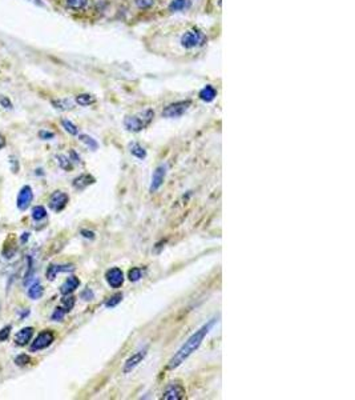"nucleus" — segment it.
I'll return each mask as SVG.
<instances>
[{"label":"nucleus","mask_w":355,"mask_h":400,"mask_svg":"<svg viewBox=\"0 0 355 400\" xmlns=\"http://www.w3.org/2000/svg\"><path fill=\"white\" fill-rule=\"evenodd\" d=\"M216 322L217 319L214 317V319H211L210 322H208L206 324H204L198 331H196V332L193 333L191 338L188 339L185 343L182 344V347L175 353V356L170 359L169 364H168V368L175 369L177 368V367H180L181 364L184 363L186 359L191 356L192 353L196 352L197 349L200 348V346L202 344V342H204V339H205L206 335L209 333V331H210L211 328L214 327Z\"/></svg>","instance_id":"1"},{"label":"nucleus","mask_w":355,"mask_h":400,"mask_svg":"<svg viewBox=\"0 0 355 400\" xmlns=\"http://www.w3.org/2000/svg\"><path fill=\"white\" fill-rule=\"evenodd\" d=\"M155 118V112L153 109H145L143 112H139V114L132 115V116H127L125 120H124V125L125 128L128 131H132V132H140L143 131L144 128H146L148 125L152 123V120Z\"/></svg>","instance_id":"2"},{"label":"nucleus","mask_w":355,"mask_h":400,"mask_svg":"<svg viewBox=\"0 0 355 400\" xmlns=\"http://www.w3.org/2000/svg\"><path fill=\"white\" fill-rule=\"evenodd\" d=\"M206 43V36L198 30H191L185 32L181 37V46L185 48H196L204 46Z\"/></svg>","instance_id":"3"},{"label":"nucleus","mask_w":355,"mask_h":400,"mask_svg":"<svg viewBox=\"0 0 355 400\" xmlns=\"http://www.w3.org/2000/svg\"><path fill=\"white\" fill-rule=\"evenodd\" d=\"M191 104V100H181V102H176V103L173 104H169V105L162 111V116L169 118V119L180 118V116H182V115L185 114L186 111L189 109Z\"/></svg>","instance_id":"4"},{"label":"nucleus","mask_w":355,"mask_h":400,"mask_svg":"<svg viewBox=\"0 0 355 400\" xmlns=\"http://www.w3.org/2000/svg\"><path fill=\"white\" fill-rule=\"evenodd\" d=\"M55 340V335L52 331H43L36 336V339L32 342L31 346V352H36V351H40V349H46L48 348Z\"/></svg>","instance_id":"5"},{"label":"nucleus","mask_w":355,"mask_h":400,"mask_svg":"<svg viewBox=\"0 0 355 400\" xmlns=\"http://www.w3.org/2000/svg\"><path fill=\"white\" fill-rule=\"evenodd\" d=\"M185 388L180 383H169L166 388L162 392V399L164 400H182L185 398Z\"/></svg>","instance_id":"6"},{"label":"nucleus","mask_w":355,"mask_h":400,"mask_svg":"<svg viewBox=\"0 0 355 400\" xmlns=\"http://www.w3.org/2000/svg\"><path fill=\"white\" fill-rule=\"evenodd\" d=\"M68 195L65 192H62V191H55L52 193L51 198H49V202H48V206L51 209L56 211V212H60L63 211L65 206L68 204Z\"/></svg>","instance_id":"7"},{"label":"nucleus","mask_w":355,"mask_h":400,"mask_svg":"<svg viewBox=\"0 0 355 400\" xmlns=\"http://www.w3.org/2000/svg\"><path fill=\"white\" fill-rule=\"evenodd\" d=\"M146 352H148V347H145V348L140 349V351H137L136 353H133V355L125 362V364H124V374H129L130 371H133V369L144 360L145 356H146Z\"/></svg>","instance_id":"8"},{"label":"nucleus","mask_w":355,"mask_h":400,"mask_svg":"<svg viewBox=\"0 0 355 400\" xmlns=\"http://www.w3.org/2000/svg\"><path fill=\"white\" fill-rule=\"evenodd\" d=\"M32 199H33V192H32V188L30 186H24L21 187V190L19 191V195H17V208L20 211H26L27 208L30 207L31 204Z\"/></svg>","instance_id":"9"},{"label":"nucleus","mask_w":355,"mask_h":400,"mask_svg":"<svg viewBox=\"0 0 355 400\" xmlns=\"http://www.w3.org/2000/svg\"><path fill=\"white\" fill-rule=\"evenodd\" d=\"M165 176H166V166L161 164V166H159L156 168L155 172H153V175H152V183H150L149 187L150 192H156V191L162 186V183H164L165 180Z\"/></svg>","instance_id":"10"},{"label":"nucleus","mask_w":355,"mask_h":400,"mask_svg":"<svg viewBox=\"0 0 355 400\" xmlns=\"http://www.w3.org/2000/svg\"><path fill=\"white\" fill-rule=\"evenodd\" d=\"M105 279H107L108 284L112 287V288H118V287L123 286V283H124L123 271L120 270V268H117V267H114V268H111V270L107 272V275H105Z\"/></svg>","instance_id":"11"},{"label":"nucleus","mask_w":355,"mask_h":400,"mask_svg":"<svg viewBox=\"0 0 355 400\" xmlns=\"http://www.w3.org/2000/svg\"><path fill=\"white\" fill-rule=\"evenodd\" d=\"M75 271V267L72 264H64V265H59V264H51L48 267V270L46 272V276L48 280H53L57 276L59 272H72Z\"/></svg>","instance_id":"12"},{"label":"nucleus","mask_w":355,"mask_h":400,"mask_svg":"<svg viewBox=\"0 0 355 400\" xmlns=\"http://www.w3.org/2000/svg\"><path fill=\"white\" fill-rule=\"evenodd\" d=\"M32 335H33V328L24 327V328H21L20 331L16 333L14 340H15V343L17 344V346L24 347V346H27V344L31 342Z\"/></svg>","instance_id":"13"},{"label":"nucleus","mask_w":355,"mask_h":400,"mask_svg":"<svg viewBox=\"0 0 355 400\" xmlns=\"http://www.w3.org/2000/svg\"><path fill=\"white\" fill-rule=\"evenodd\" d=\"M79 286H80L79 278H76V276H69L67 280L63 283L62 287H60V292H62L63 295H71L76 288H79Z\"/></svg>","instance_id":"14"},{"label":"nucleus","mask_w":355,"mask_h":400,"mask_svg":"<svg viewBox=\"0 0 355 400\" xmlns=\"http://www.w3.org/2000/svg\"><path fill=\"white\" fill-rule=\"evenodd\" d=\"M96 182L95 180V177L91 176L89 174H82V175H80V176H78L75 180H73V187L76 188V190H79V191H81V190H84V188H87L88 186H91V184H93V183Z\"/></svg>","instance_id":"15"},{"label":"nucleus","mask_w":355,"mask_h":400,"mask_svg":"<svg viewBox=\"0 0 355 400\" xmlns=\"http://www.w3.org/2000/svg\"><path fill=\"white\" fill-rule=\"evenodd\" d=\"M43 294H44V288H43V286H41L40 283H39L37 280H35L32 284L28 286L27 295H28V297L32 299V300H37V299H40V297L43 296Z\"/></svg>","instance_id":"16"},{"label":"nucleus","mask_w":355,"mask_h":400,"mask_svg":"<svg viewBox=\"0 0 355 400\" xmlns=\"http://www.w3.org/2000/svg\"><path fill=\"white\" fill-rule=\"evenodd\" d=\"M216 96H217L216 88H214V87H211V86H206V87H204V88L200 91V99L206 102V103L213 102V100L216 99Z\"/></svg>","instance_id":"17"},{"label":"nucleus","mask_w":355,"mask_h":400,"mask_svg":"<svg viewBox=\"0 0 355 400\" xmlns=\"http://www.w3.org/2000/svg\"><path fill=\"white\" fill-rule=\"evenodd\" d=\"M130 154H132L134 157L140 159V160H144L145 157H146V151H145L144 147L140 146L139 143L130 144Z\"/></svg>","instance_id":"18"},{"label":"nucleus","mask_w":355,"mask_h":400,"mask_svg":"<svg viewBox=\"0 0 355 400\" xmlns=\"http://www.w3.org/2000/svg\"><path fill=\"white\" fill-rule=\"evenodd\" d=\"M191 7V0H173L169 4L170 11H184Z\"/></svg>","instance_id":"19"},{"label":"nucleus","mask_w":355,"mask_h":400,"mask_svg":"<svg viewBox=\"0 0 355 400\" xmlns=\"http://www.w3.org/2000/svg\"><path fill=\"white\" fill-rule=\"evenodd\" d=\"M46 216L47 211L43 206H36V207L32 208V219H33V220L39 222V220H43Z\"/></svg>","instance_id":"20"},{"label":"nucleus","mask_w":355,"mask_h":400,"mask_svg":"<svg viewBox=\"0 0 355 400\" xmlns=\"http://www.w3.org/2000/svg\"><path fill=\"white\" fill-rule=\"evenodd\" d=\"M76 103H78L79 105L85 107V105H89V104L95 103V98L89 94H81L79 95V96H76Z\"/></svg>","instance_id":"21"},{"label":"nucleus","mask_w":355,"mask_h":400,"mask_svg":"<svg viewBox=\"0 0 355 400\" xmlns=\"http://www.w3.org/2000/svg\"><path fill=\"white\" fill-rule=\"evenodd\" d=\"M79 139H80V140H81L82 143L85 144V146L89 147V148H91V150H92V151H96V150H97V148H98L97 141L95 140L93 138H91V136H88V135H80V136H79Z\"/></svg>","instance_id":"22"},{"label":"nucleus","mask_w":355,"mask_h":400,"mask_svg":"<svg viewBox=\"0 0 355 400\" xmlns=\"http://www.w3.org/2000/svg\"><path fill=\"white\" fill-rule=\"evenodd\" d=\"M52 104L55 105V108L57 109H62V111H68V109H72L73 108V104L69 102L68 99L65 100H53L52 102Z\"/></svg>","instance_id":"23"},{"label":"nucleus","mask_w":355,"mask_h":400,"mask_svg":"<svg viewBox=\"0 0 355 400\" xmlns=\"http://www.w3.org/2000/svg\"><path fill=\"white\" fill-rule=\"evenodd\" d=\"M56 159H57V163H59V166H60V168L65 170V171H69V170H72V163H71V160L68 159L67 156L57 155Z\"/></svg>","instance_id":"24"},{"label":"nucleus","mask_w":355,"mask_h":400,"mask_svg":"<svg viewBox=\"0 0 355 400\" xmlns=\"http://www.w3.org/2000/svg\"><path fill=\"white\" fill-rule=\"evenodd\" d=\"M71 10H82L88 4V0H65Z\"/></svg>","instance_id":"25"},{"label":"nucleus","mask_w":355,"mask_h":400,"mask_svg":"<svg viewBox=\"0 0 355 400\" xmlns=\"http://www.w3.org/2000/svg\"><path fill=\"white\" fill-rule=\"evenodd\" d=\"M62 124H63V127H64V130L67 131L68 134H71V135H78L79 134V128L76 127V125L73 124L72 122L64 119V120H62Z\"/></svg>","instance_id":"26"},{"label":"nucleus","mask_w":355,"mask_h":400,"mask_svg":"<svg viewBox=\"0 0 355 400\" xmlns=\"http://www.w3.org/2000/svg\"><path fill=\"white\" fill-rule=\"evenodd\" d=\"M121 300H123V294H116L113 296H111L109 299H107L104 304H105L107 308H113V307L117 306Z\"/></svg>","instance_id":"27"},{"label":"nucleus","mask_w":355,"mask_h":400,"mask_svg":"<svg viewBox=\"0 0 355 400\" xmlns=\"http://www.w3.org/2000/svg\"><path fill=\"white\" fill-rule=\"evenodd\" d=\"M65 313H67V311L63 307H56L53 313L51 315V319L53 322H62L64 316H65Z\"/></svg>","instance_id":"28"},{"label":"nucleus","mask_w":355,"mask_h":400,"mask_svg":"<svg viewBox=\"0 0 355 400\" xmlns=\"http://www.w3.org/2000/svg\"><path fill=\"white\" fill-rule=\"evenodd\" d=\"M128 276L130 281H139L141 279V276H143V270L139 267H134V268L129 271Z\"/></svg>","instance_id":"29"},{"label":"nucleus","mask_w":355,"mask_h":400,"mask_svg":"<svg viewBox=\"0 0 355 400\" xmlns=\"http://www.w3.org/2000/svg\"><path fill=\"white\" fill-rule=\"evenodd\" d=\"M15 363L16 365H19V367H24L27 364L31 363V358H30L27 353H21V355H17L15 358Z\"/></svg>","instance_id":"30"},{"label":"nucleus","mask_w":355,"mask_h":400,"mask_svg":"<svg viewBox=\"0 0 355 400\" xmlns=\"http://www.w3.org/2000/svg\"><path fill=\"white\" fill-rule=\"evenodd\" d=\"M63 306H64V310L67 312H69L75 306V297L73 296H68V295H64V297L62 299Z\"/></svg>","instance_id":"31"},{"label":"nucleus","mask_w":355,"mask_h":400,"mask_svg":"<svg viewBox=\"0 0 355 400\" xmlns=\"http://www.w3.org/2000/svg\"><path fill=\"white\" fill-rule=\"evenodd\" d=\"M11 326H5L4 328H1L0 330V342H5V340H8V338H10V332H11Z\"/></svg>","instance_id":"32"},{"label":"nucleus","mask_w":355,"mask_h":400,"mask_svg":"<svg viewBox=\"0 0 355 400\" xmlns=\"http://www.w3.org/2000/svg\"><path fill=\"white\" fill-rule=\"evenodd\" d=\"M139 8H149L150 5H153L155 0H134Z\"/></svg>","instance_id":"33"},{"label":"nucleus","mask_w":355,"mask_h":400,"mask_svg":"<svg viewBox=\"0 0 355 400\" xmlns=\"http://www.w3.org/2000/svg\"><path fill=\"white\" fill-rule=\"evenodd\" d=\"M53 136H55V134L53 132H49V131H40L39 132V138L40 139H44V140H51V139H53Z\"/></svg>","instance_id":"34"},{"label":"nucleus","mask_w":355,"mask_h":400,"mask_svg":"<svg viewBox=\"0 0 355 400\" xmlns=\"http://www.w3.org/2000/svg\"><path fill=\"white\" fill-rule=\"evenodd\" d=\"M81 299H84V300H92L93 299V292L89 290V288H87L85 291L81 292Z\"/></svg>","instance_id":"35"},{"label":"nucleus","mask_w":355,"mask_h":400,"mask_svg":"<svg viewBox=\"0 0 355 400\" xmlns=\"http://www.w3.org/2000/svg\"><path fill=\"white\" fill-rule=\"evenodd\" d=\"M0 104H1L4 108H12V103H11V100L8 99V98H1V99H0Z\"/></svg>","instance_id":"36"},{"label":"nucleus","mask_w":355,"mask_h":400,"mask_svg":"<svg viewBox=\"0 0 355 400\" xmlns=\"http://www.w3.org/2000/svg\"><path fill=\"white\" fill-rule=\"evenodd\" d=\"M81 235L84 238H87V239H95V234H93L92 231H85V229H82Z\"/></svg>","instance_id":"37"},{"label":"nucleus","mask_w":355,"mask_h":400,"mask_svg":"<svg viewBox=\"0 0 355 400\" xmlns=\"http://www.w3.org/2000/svg\"><path fill=\"white\" fill-rule=\"evenodd\" d=\"M71 156H72V159H75L73 161H78V163H80V157H79L78 154H76L75 151H71Z\"/></svg>","instance_id":"38"},{"label":"nucleus","mask_w":355,"mask_h":400,"mask_svg":"<svg viewBox=\"0 0 355 400\" xmlns=\"http://www.w3.org/2000/svg\"><path fill=\"white\" fill-rule=\"evenodd\" d=\"M4 147H5V139H4V136L0 134V150H1V148H4Z\"/></svg>","instance_id":"39"},{"label":"nucleus","mask_w":355,"mask_h":400,"mask_svg":"<svg viewBox=\"0 0 355 400\" xmlns=\"http://www.w3.org/2000/svg\"><path fill=\"white\" fill-rule=\"evenodd\" d=\"M28 236H30V234H23V239H21V242H27L28 240Z\"/></svg>","instance_id":"40"},{"label":"nucleus","mask_w":355,"mask_h":400,"mask_svg":"<svg viewBox=\"0 0 355 400\" xmlns=\"http://www.w3.org/2000/svg\"><path fill=\"white\" fill-rule=\"evenodd\" d=\"M31 1H33V3H36L37 5H43V3H41V1H39V0H31Z\"/></svg>","instance_id":"41"}]
</instances>
